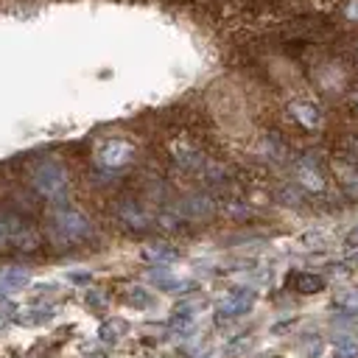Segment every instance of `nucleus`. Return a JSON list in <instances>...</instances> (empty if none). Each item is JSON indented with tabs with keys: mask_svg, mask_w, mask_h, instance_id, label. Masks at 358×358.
I'll list each match as a JSON object with an SVG mask.
<instances>
[{
	"mask_svg": "<svg viewBox=\"0 0 358 358\" xmlns=\"http://www.w3.org/2000/svg\"><path fill=\"white\" fill-rule=\"evenodd\" d=\"M333 171L338 176V185L347 196L358 199V165L352 162H344V159H333Z\"/></svg>",
	"mask_w": 358,
	"mask_h": 358,
	"instance_id": "9d476101",
	"label": "nucleus"
},
{
	"mask_svg": "<svg viewBox=\"0 0 358 358\" xmlns=\"http://www.w3.org/2000/svg\"><path fill=\"white\" fill-rule=\"evenodd\" d=\"M148 280H151L157 288H162V291H171V294H187V291H193V288H196L190 280H182V277H176L171 268H154V271L148 274Z\"/></svg>",
	"mask_w": 358,
	"mask_h": 358,
	"instance_id": "0eeeda50",
	"label": "nucleus"
},
{
	"mask_svg": "<svg viewBox=\"0 0 358 358\" xmlns=\"http://www.w3.org/2000/svg\"><path fill=\"white\" fill-rule=\"evenodd\" d=\"M319 352H322V338H308L305 341V355L308 358H316Z\"/></svg>",
	"mask_w": 358,
	"mask_h": 358,
	"instance_id": "412c9836",
	"label": "nucleus"
},
{
	"mask_svg": "<svg viewBox=\"0 0 358 358\" xmlns=\"http://www.w3.org/2000/svg\"><path fill=\"white\" fill-rule=\"evenodd\" d=\"M126 299H129V305H134V308H148V305H151V294H148V288H143V285H129V288H126Z\"/></svg>",
	"mask_w": 358,
	"mask_h": 358,
	"instance_id": "a211bd4d",
	"label": "nucleus"
},
{
	"mask_svg": "<svg viewBox=\"0 0 358 358\" xmlns=\"http://www.w3.org/2000/svg\"><path fill=\"white\" fill-rule=\"evenodd\" d=\"M288 115H291L302 129H308V131H316V129H322V123H324V115H322V109H319L313 101H291V103H288Z\"/></svg>",
	"mask_w": 358,
	"mask_h": 358,
	"instance_id": "423d86ee",
	"label": "nucleus"
},
{
	"mask_svg": "<svg viewBox=\"0 0 358 358\" xmlns=\"http://www.w3.org/2000/svg\"><path fill=\"white\" fill-rule=\"evenodd\" d=\"M291 285L299 294H316L324 288V277H319L313 271H296V274H291Z\"/></svg>",
	"mask_w": 358,
	"mask_h": 358,
	"instance_id": "ddd939ff",
	"label": "nucleus"
},
{
	"mask_svg": "<svg viewBox=\"0 0 358 358\" xmlns=\"http://www.w3.org/2000/svg\"><path fill=\"white\" fill-rule=\"evenodd\" d=\"M117 215H120V221L129 224L131 229H145V227L151 224V215H148L137 201H123V204L117 207Z\"/></svg>",
	"mask_w": 358,
	"mask_h": 358,
	"instance_id": "f8f14e48",
	"label": "nucleus"
},
{
	"mask_svg": "<svg viewBox=\"0 0 358 358\" xmlns=\"http://www.w3.org/2000/svg\"><path fill=\"white\" fill-rule=\"evenodd\" d=\"M171 154H173L176 165L185 168V171H201V168L207 165L204 154H201L199 148H193L190 143H173V145H171Z\"/></svg>",
	"mask_w": 358,
	"mask_h": 358,
	"instance_id": "6e6552de",
	"label": "nucleus"
},
{
	"mask_svg": "<svg viewBox=\"0 0 358 358\" xmlns=\"http://www.w3.org/2000/svg\"><path fill=\"white\" fill-rule=\"evenodd\" d=\"M123 333H126V322H123V319H106V322L101 324V330H98L101 341H106V344H115Z\"/></svg>",
	"mask_w": 358,
	"mask_h": 358,
	"instance_id": "dca6fc26",
	"label": "nucleus"
},
{
	"mask_svg": "<svg viewBox=\"0 0 358 358\" xmlns=\"http://www.w3.org/2000/svg\"><path fill=\"white\" fill-rule=\"evenodd\" d=\"M252 305H255V291L241 285V288L227 291V294L218 299L215 310H218V319H235V316L249 313V310H252Z\"/></svg>",
	"mask_w": 358,
	"mask_h": 358,
	"instance_id": "20e7f679",
	"label": "nucleus"
},
{
	"mask_svg": "<svg viewBox=\"0 0 358 358\" xmlns=\"http://www.w3.org/2000/svg\"><path fill=\"white\" fill-rule=\"evenodd\" d=\"M34 187L50 201H64L67 199V171L56 159H42L34 168Z\"/></svg>",
	"mask_w": 358,
	"mask_h": 358,
	"instance_id": "f03ea898",
	"label": "nucleus"
},
{
	"mask_svg": "<svg viewBox=\"0 0 358 358\" xmlns=\"http://www.w3.org/2000/svg\"><path fill=\"white\" fill-rule=\"evenodd\" d=\"M302 243H305L308 249H322V246L327 243V238H324V232H305V235H302Z\"/></svg>",
	"mask_w": 358,
	"mask_h": 358,
	"instance_id": "6ab92c4d",
	"label": "nucleus"
},
{
	"mask_svg": "<svg viewBox=\"0 0 358 358\" xmlns=\"http://www.w3.org/2000/svg\"><path fill=\"white\" fill-rule=\"evenodd\" d=\"M87 302H90V308H103L106 296H103L101 291H90V294H87Z\"/></svg>",
	"mask_w": 358,
	"mask_h": 358,
	"instance_id": "5701e85b",
	"label": "nucleus"
},
{
	"mask_svg": "<svg viewBox=\"0 0 358 358\" xmlns=\"http://www.w3.org/2000/svg\"><path fill=\"white\" fill-rule=\"evenodd\" d=\"M90 232H92V227L87 221V215L78 210H59L50 218V238L59 246H73V243L90 238Z\"/></svg>",
	"mask_w": 358,
	"mask_h": 358,
	"instance_id": "f257e3e1",
	"label": "nucleus"
},
{
	"mask_svg": "<svg viewBox=\"0 0 358 358\" xmlns=\"http://www.w3.org/2000/svg\"><path fill=\"white\" fill-rule=\"evenodd\" d=\"M90 358H103V355H90Z\"/></svg>",
	"mask_w": 358,
	"mask_h": 358,
	"instance_id": "a878e982",
	"label": "nucleus"
},
{
	"mask_svg": "<svg viewBox=\"0 0 358 358\" xmlns=\"http://www.w3.org/2000/svg\"><path fill=\"white\" fill-rule=\"evenodd\" d=\"M294 176H296V185L302 190H308V193H324V187H327L322 165L313 157H299L296 165H294Z\"/></svg>",
	"mask_w": 358,
	"mask_h": 358,
	"instance_id": "39448f33",
	"label": "nucleus"
},
{
	"mask_svg": "<svg viewBox=\"0 0 358 358\" xmlns=\"http://www.w3.org/2000/svg\"><path fill=\"white\" fill-rule=\"evenodd\" d=\"M95 159L101 168H109V171H117V168H126L131 159H134V145L129 140H120V137H112V140H103L95 151Z\"/></svg>",
	"mask_w": 358,
	"mask_h": 358,
	"instance_id": "7ed1b4c3",
	"label": "nucleus"
},
{
	"mask_svg": "<svg viewBox=\"0 0 358 358\" xmlns=\"http://www.w3.org/2000/svg\"><path fill=\"white\" fill-rule=\"evenodd\" d=\"M336 308H341L344 316L358 319V291H341L336 296Z\"/></svg>",
	"mask_w": 358,
	"mask_h": 358,
	"instance_id": "f3484780",
	"label": "nucleus"
},
{
	"mask_svg": "<svg viewBox=\"0 0 358 358\" xmlns=\"http://www.w3.org/2000/svg\"><path fill=\"white\" fill-rule=\"evenodd\" d=\"M28 280H31L28 268H14V266L11 268H0V296H8L14 291L25 288Z\"/></svg>",
	"mask_w": 358,
	"mask_h": 358,
	"instance_id": "9b49d317",
	"label": "nucleus"
},
{
	"mask_svg": "<svg viewBox=\"0 0 358 358\" xmlns=\"http://www.w3.org/2000/svg\"><path fill=\"white\" fill-rule=\"evenodd\" d=\"M143 260L157 268H168L173 260H179V249L171 243H148L143 246Z\"/></svg>",
	"mask_w": 358,
	"mask_h": 358,
	"instance_id": "1a4fd4ad",
	"label": "nucleus"
},
{
	"mask_svg": "<svg viewBox=\"0 0 358 358\" xmlns=\"http://www.w3.org/2000/svg\"><path fill=\"white\" fill-rule=\"evenodd\" d=\"M341 14H344V20L358 22V0H347V3L341 6Z\"/></svg>",
	"mask_w": 358,
	"mask_h": 358,
	"instance_id": "aec40b11",
	"label": "nucleus"
},
{
	"mask_svg": "<svg viewBox=\"0 0 358 358\" xmlns=\"http://www.w3.org/2000/svg\"><path fill=\"white\" fill-rule=\"evenodd\" d=\"M280 199H285V204H299V201H302V196H299L294 187H285V190H280Z\"/></svg>",
	"mask_w": 358,
	"mask_h": 358,
	"instance_id": "4be33fe9",
	"label": "nucleus"
},
{
	"mask_svg": "<svg viewBox=\"0 0 358 358\" xmlns=\"http://www.w3.org/2000/svg\"><path fill=\"white\" fill-rule=\"evenodd\" d=\"M213 201L207 199V196H193V199H187V201H182V215L185 218H207L210 213H213Z\"/></svg>",
	"mask_w": 358,
	"mask_h": 358,
	"instance_id": "4468645a",
	"label": "nucleus"
},
{
	"mask_svg": "<svg viewBox=\"0 0 358 358\" xmlns=\"http://www.w3.org/2000/svg\"><path fill=\"white\" fill-rule=\"evenodd\" d=\"M333 350H336V358H355L358 355V336H336L333 341Z\"/></svg>",
	"mask_w": 358,
	"mask_h": 358,
	"instance_id": "2eb2a0df",
	"label": "nucleus"
},
{
	"mask_svg": "<svg viewBox=\"0 0 358 358\" xmlns=\"http://www.w3.org/2000/svg\"><path fill=\"white\" fill-rule=\"evenodd\" d=\"M347 103H350V109L358 112V81L350 87V92H347Z\"/></svg>",
	"mask_w": 358,
	"mask_h": 358,
	"instance_id": "b1692460",
	"label": "nucleus"
},
{
	"mask_svg": "<svg viewBox=\"0 0 358 358\" xmlns=\"http://www.w3.org/2000/svg\"><path fill=\"white\" fill-rule=\"evenodd\" d=\"M344 241H347V243H350L352 249H358V224H355V227H352V229L347 232V238H344Z\"/></svg>",
	"mask_w": 358,
	"mask_h": 358,
	"instance_id": "393cba45",
	"label": "nucleus"
}]
</instances>
